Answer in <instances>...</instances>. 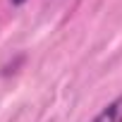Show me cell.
<instances>
[{
  "label": "cell",
  "instance_id": "1",
  "mask_svg": "<svg viewBox=\"0 0 122 122\" xmlns=\"http://www.w3.org/2000/svg\"><path fill=\"white\" fill-rule=\"evenodd\" d=\"M91 122H122V93L117 98H112Z\"/></svg>",
  "mask_w": 122,
  "mask_h": 122
},
{
  "label": "cell",
  "instance_id": "2",
  "mask_svg": "<svg viewBox=\"0 0 122 122\" xmlns=\"http://www.w3.org/2000/svg\"><path fill=\"white\" fill-rule=\"evenodd\" d=\"M12 3H15V5H22V3H24V0H12Z\"/></svg>",
  "mask_w": 122,
  "mask_h": 122
}]
</instances>
